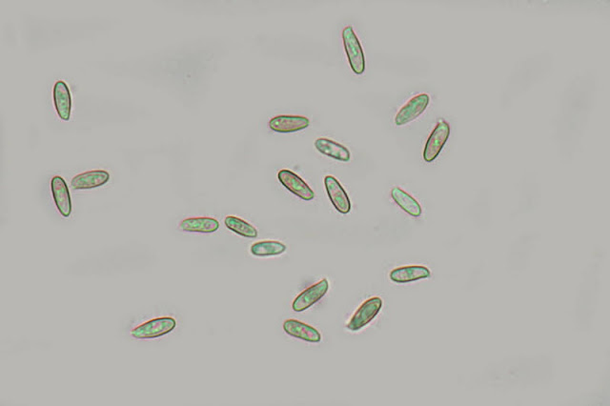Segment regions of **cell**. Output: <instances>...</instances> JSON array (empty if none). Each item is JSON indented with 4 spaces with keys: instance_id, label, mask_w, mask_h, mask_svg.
<instances>
[{
    "instance_id": "obj_7",
    "label": "cell",
    "mask_w": 610,
    "mask_h": 406,
    "mask_svg": "<svg viewBox=\"0 0 610 406\" xmlns=\"http://www.w3.org/2000/svg\"><path fill=\"white\" fill-rule=\"evenodd\" d=\"M278 179L289 192L298 196L301 200L306 201L314 200V191L293 171L287 169L280 170L278 173Z\"/></svg>"
},
{
    "instance_id": "obj_3",
    "label": "cell",
    "mask_w": 610,
    "mask_h": 406,
    "mask_svg": "<svg viewBox=\"0 0 610 406\" xmlns=\"http://www.w3.org/2000/svg\"><path fill=\"white\" fill-rule=\"evenodd\" d=\"M450 135V126L444 119H440L424 146L423 159L432 163L439 156Z\"/></svg>"
},
{
    "instance_id": "obj_17",
    "label": "cell",
    "mask_w": 610,
    "mask_h": 406,
    "mask_svg": "<svg viewBox=\"0 0 610 406\" xmlns=\"http://www.w3.org/2000/svg\"><path fill=\"white\" fill-rule=\"evenodd\" d=\"M391 198L395 201V203L400 207L405 213L409 215V216L419 217L423 214V209H421L420 203L412 196L402 190V188H392Z\"/></svg>"
},
{
    "instance_id": "obj_13",
    "label": "cell",
    "mask_w": 610,
    "mask_h": 406,
    "mask_svg": "<svg viewBox=\"0 0 610 406\" xmlns=\"http://www.w3.org/2000/svg\"><path fill=\"white\" fill-rule=\"evenodd\" d=\"M54 104L58 118L63 121H69L71 119L72 97L68 85L63 81L55 82L54 90Z\"/></svg>"
},
{
    "instance_id": "obj_9",
    "label": "cell",
    "mask_w": 610,
    "mask_h": 406,
    "mask_svg": "<svg viewBox=\"0 0 610 406\" xmlns=\"http://www.w3.org/2000/svg\"><path fill=\"white\" fill-rule=\"evenodd\" d=\"M310 121L304 116L280 115L270 119L268 126L276 133L291 134L309 128Z\"/></svg>"
},
{
    "instance_id": "obj_19",
    "label": "cell",
    "mask_w": 610,
    "mask_h": 406,
    "mask_svg": "<svg viewBox=\"0 0 610 406\" xmlns=\"http://www.w3.org/2000/svg\"><path fill=\"white\" fill-rule=\"evenodd\" d=\"M225 226L241 237L255 238L258 237L259 232L253 225L245 222L240 217L227 216L224 219Z\"/></svg>"
},
{
    "instance_id": "obj_15",
    "label": "cell",
    "mask_w": 610,
    "mask_h": 406,
    "mask_svg": "<svg viewBox=\"0 0 610 406\" xmlns=\"http://www.w3.org/2000/svg\"><path fill=\"white\" fill-rule=\"evenodd\" d=\"M314 146L318 152L328 156V158L336 159V161L348 163L351 159L350 151L347 149L346 146L335 142V140L320 137V139L315 140Z\"/></svg>"
},
{
    "instance_id": "obj_8",
    "label": "cell",
    "mask_w": 610,
    "mask_h": 406,
    "mask_svg": "<svg viewBox=\"0 0 610 406\" xmlns=\"http://www.w3.org/2000/svg\"><path fill=\"white\" fill-rule=\"evenodd\" d=\"M325 187L329 200L335 207L336 210L343 215L350 213L351 201H350L346 191L344 190L343 185L339 183V180L335 177L326 176L325 177Z\"/></svg>"
},
{
    "instance_id": "obj_10",
    "label": "cell",
    "mask_w": 610,
    "mask_h": 406,
    "mask_svg": "<svg viewBox=\"0 0 610 406\" xmlns=\"http://www.w3.org/2000/svg\"><path fill=\"white\" fill-rule=\"evenodd\" d=\"M110 180V174L105 170H92L74 177L71 187L75 190H90L102 187Z\"/></svg>"
},
{
    "instance_id": "obj_12",
    "label": "cell",
    "mask_w": 610,
    "mask_h": 406,
    "mask_svg": "<svg viewBox=\"0 0 610 406\" xmlns=\"http://www.w3.org/2000/svg\"><path fill=\"white\" fill-rule=\"evenodd\" d=\"M283 330L287 335L301 341L319 344L322 341V335L317 329L297 320H287L283 323Z\"/></svg>"
},
{
    "instance_id": "obj_14",
    "label": "cell",
    "mask_w": 610,
    "mask_h": 406,
    "mask_svg": "<svg viewBox=\"0 0 610 406\" xmlns=\"http://www.w3.org/2000/svg\"><path fill=\"white\" fill-rule=\"evenodd\" d=\"M431 277V271L421 265L395 268L390 272V280L396 283H407Z\"/></svg>"
},
{
    "instance_id": "obj_4",
    "label": "cell",
    "mask_w": 610,
    "mask_h": 406,
    "mask_svg": "<svg viewBox=\"0 0 610 406\" xmlns=\"http://www.w3.org/2000/svg\"><path fill=\"white\" fill-rule=\"evenodd\" d=\"M383 304V299L379 298V297H373V298L368 299L367 301H365L360 305L357 311L355 312V314L353 315L348 325H346L347 329H349L350 331L356 332L370 325L374 318L378 316L379 313H380Z\"/></svg>"
},
{
    "instance_id": "obj_5",
    "label": "cell",
    "mask_w": 610,
    "mask_h": 406,
    "mask_svg": "<svg viewBox=\"0 0 610 406\" xmlns=\"http://www.w3.org/2000/svg\"><path fill=\"white\" fill-rule=\"evenodd\" d=\"M431 102V97L427 94H419L408 100L407 104L400 109L399 112L395 116V124L397 126H405L410 123L419 116L423 115L424 111L428 107Z\"/></svg>"
},
{
    "instance_id": "obj_11",
    "label": "cell",
    "mask_w": 610,
    "mask_h": 406,
    "mask_svg": "<svg viewBox=\"0 0 610 406\" xmlns=\"http://www.w3.org/2000/svg\"><path fill=\"white\" fill-rule=\"evenodd\" d=\"M51 190L55 206L61 216L69 217L72 214V201L70 191L65 179L60 176L53 177Z\"/></svg>"
},
{
    "instance_id": "obj_1",
    "label": "cell",
    "mask_w": 610,
    "mask_h": 406,
    "mask_svg": "<svg viewBox=\"0 0 610 406\" xmlns=\"http://www.w3.org/2000/svg\"><path fill=\"white\" fill-rule=\"evenodd\" d=\"M344 51L348 58L350 68L358 76L362 75L365 71V57L362 44L358 39L352 26H347L343 30Z\"/></svg>"
},
{
    "instance_id": "obj_16",
    "label": "cell",
    "mask_w": 610,
    "mask_h": 406,
    "mask_svg": "<svg viewBox=\"0 0 610 406\" xmlns=\"http://www.w3.org/2000/svg\"><path fill=\"white\" fill-rule=\"evenodd\" d=\"M219 228V222L209 217H188L179 224V229L188 233L212 234Z\"/></svg>"
},
{
    "instance_id": "obj_6",
    "label": "cell",
    "mask_w": 610,
    "mask_h": 406,
    "mask_svg": "<svg viewBox=\"0 0 610 406\" xmlns=\"http://www.w3.org/2000/svg\"><path fill=\"white\" fill-rule=\"evenodd\" d=\"M329 289V283L326 278H323L319 283H315L310 287L305 289L301 292L295 299H294L292 309L295 312H304L305 310L309 309L313 305L317 304L320 299L325 296Z\"/></svg>"
},
{
    "instance_id": "obj_2",
    "label": "cell",
    "mask_w": 610,
    "mask_h": 406,
    "mask_svg": "<svg viewBox=\"0 0 610 406\" xmlns=\"http://www.w3.org/2000/svg\"><path fill=\"white\" fill-rule=\"evenodd\" d=\"M177 322L172 317H161L148 320L133 329L131 335L137 339L160 338L171 333L176 328Z\"/></svg>"
},
{
    "instance_id": "obj_18",
    "label": "cell",
    "mask_w": 610,
    "mask_h": 406,
    "mask_svg": "<svg viewBox=\"0 0 610 406\" xmlns=\"http://www.w3.org/2000/svg\"><path fill=\"white\" fill-rule=\"evenodd\" d=\"M285 244L278 241H262L251 246V254L255 257H267L282 255L286 251Z\"/></svg>"
}]
</instances>
